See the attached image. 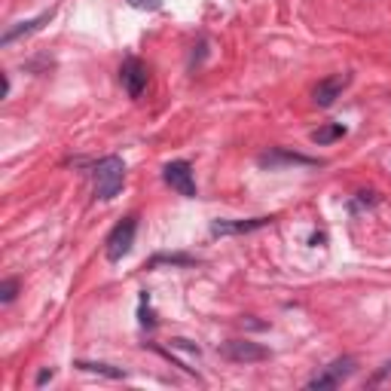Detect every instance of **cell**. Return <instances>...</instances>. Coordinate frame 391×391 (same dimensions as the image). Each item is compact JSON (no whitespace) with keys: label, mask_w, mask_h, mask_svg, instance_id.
<instances>
[{"label":"cell","mask_w":391,"mask_h":391,"mask_svg":"<svg viewBox=\"0 0 391 391\" xmlns=\"http://www.w3.org/2000/svg\"><path fill=\"white\" fill-rule=\"evenodd\" d=\"M123 181H126V162L119 156H104L95 162L92 168V183H95V196L98 199H113V196L123 190Z\"/></svg>","instance_id":"cell-1"},{"label":"cell","mask_w":391,"mask_h":391,"mask_svg":"<svg viewBox=\"0 0 391 391\" xmlns=\"http://www.w3.org/2000/svg\"><path fill=\"white\" fill-rule=\"evenodd\" d=\"M135 233H138V217L135 214H128V217H123L113 230H111V235H107V260L111 263H119L128 251H132V245H135Z\"/></svg>","instance_id":"cell-2"},{"label":"cell","mask_w":391,"mask_h":391,"mask_svg":"<svg viewBox=\"0 0 391 391\" xmlns=\"http://www.w3.org/2000/svg\"><path fill=\"white\" fill-rule=\"evenodd\" d=\"M355 367H357V361L355 357H336V361H330L327 367H324L321 373H315L309 382H306V388H312V391H324V388H340L345 379H349L352 373H355Z\"/></svg>","instance_id":"cell-3"},{"label":"cell","mask_w":391,"mask_h":391,"mask_svg":"<svg viewBox=\"0 0 391 391\" xmlns=\"http://www.w3.org/2000/svg\"><path fill=\"white\" fill-rule=\"evenodd\" d=\"M147 80H150V71L147 64L141 59H126L123 68H119V83H123V89L128 98H141L147 89Z\"/></svg>","instance_id":"cell-4"},{"label":"cell","mask_w":391,"mask_h":391,"mask_svg":"<svg viewBox=\"0 0 391 391\" xmlns=\"http://www.w3.org/2000/svg\"><path fill=\"white\" fill-rule=\"evenodd\" d=\"M162 181L168 183L171 190H178L181 196H187V199H196V181H193V166L190 162H168L166 168H162Z\"/></svg>","instance_id":"cell-5"},{"label":"cell","mask_w":391,"mask_h":391,"mask_svg":"<svg viewBox=\"0 0 391 391\" xmlns=\"http://www.w3.org/2000/svg\"><path fill=\"white\" fill-rule=\"evenodd\" d=\"M220 352L230 357V361H235V364H257V361H266V357H269V349H263L260 342H248V340L223 342Z\"/></svg>","instance_id":"cell-6"},{"label":"cell","mask_w":391,"mask_h":391,"mask_svg":"<svg viewBox=\"0 0 391 391\" xmlns=\"http://www.w3.org/2000/svg\"><path fill=\"white\" fill-rule=\"evenodd\" d=\"M352 83V73H333V77H324L315 86V104L318 107H330L336 98L345 92V86Z\"/></svg>","instance_id":"cell-7"},{"label":"cell","mask_w":391,"mask_h":391,"mask_svg":"<svg viewBox=\"0 0 391 391\" xmlns=\"http://www.w3.org/2000/svg\"><path fill=\"white\" fill-rule=\"evenodd\" d=\"M275 217H251V220H214L211 223V235H245L254 230H263Z\"/></svg>","instance_id":"cell-8"},{"label":"cell","mask_w":391,"mask_h":391,"mask_svg":"<svg viewBox=\"0 0 391 391\" xmlns=\"http://www.w3.org/2000/svg\"><path fill=\"white\" fill-rule=\"evenodd\" d=\"M52 19V9L49 13H40L37 19H28V21H19V25H13V28H6L4 31V37H0V46H9V43H16L19 37H28V34H34V31H40L46 21Z\"/></svg>","instance_id":"cell-9"},{"label":"cell","mask_w":391,"mask_h":391,"mask_svg":"<svg viewBox=\"0 0 391 391\" xmlns=\"http://www.w3.org/2000/svg\"><path fill=\"white\" fill-rule=\"evenodd\" d=\"M263 166H275V162H293V166H318V159H309V156H300V153H288V150H269V153L260 156Z\"/></svg>","instance_id":"cell-10"},{"label":"cell","mask_w":391,"mask_h":391,"mask_svg":"<svg viewBox=\"0 0 391 391\" xmlns=\"http://www.w3.org/2000/svg\"><path fill=\"white\" fill-rule=\"evenodd\" d=\"M199 260H196L193 254H156L147 260L144 269H159V266H196Z\"/></svg>","instance_id":"cell-11"},{"label":"cell","mask_w":391,"mask_h":391,"mask_svg":"<svg viewBox=\"0 0 391 391\" xmlns=\"http://www.w3.org/2000/svg\"><path fill=\"white\" fill-rule=\"evenodd\" d=\"M73 367H80L86 373H98V376H107V379H126L123 367H113V364H101V361H77Z\"/></svg>","instance_id":"cell-12"},{"label":"cell","mask_w":391,"mask_h":391,"mask_svg":"<svg viewBox=\"0 0 391 391\" xmlns=\"http://www.w3.org/2000/svg\"><path fill=\"white\" fill-rule=\"evenodd\" d=\"M342 135H345V126H342V123H330V126L315 128V132H312V141H315V144H333V141L342 138Z\"/></svg>","instance_id":"cell-13"},{"label":"cell","mask_w":391,"mask_h":391,"mask_svg":"<svg viewBox=\"0 0 391 391\" xmlns=\"http://www.w3.org/2000/svg\"><path fill=\"white\" fill-rule=\"evenodd\" d=\"M16 293H19V278H6L4 285H0V303L9 306V303L16 300Z\"/></svg>","instance_id":"cell-14"},{"label":"cell","mask_w":391,"mask_h":391,"mask_svg":"<svg viewBox=\"0 0 391 391\" xmlns=\"http://www.w3.org/2000/svg\"><path fill=\"white\" fill-rule=\"evenodd\" d=\"M147 303H150V297H147V290H144V293H141V324H144V327H153L156 318H153V312L147 309Z\"/></svg>","instance_id":"cell-15"},{"label":"cell","mask_w":391,"mask_h":391,"mask_svg":"<svg viewBox=\"0 0 391 391\" xmlns=\"http://www.w3.org/2000/svg\"><path fill=\"white\" fill-rule=\"evenodd\" d=\"M128 4H132L135 9H156L162 0H128Z\"/></svg>","instance_id":"cell-16"},{"label":"cell","mask_w":391,"mask_h":391,"mask_svg":"<svg viewBox=\"0 0 391 391\" xmlns=\"http://www.w3.org/2000/svg\"><path fill=\"white\" fill-rule=\"evenodd\" d=\"M52 376H56V370H40V373H37V385H46Z\"/></svg>","instance_id":"cell-17"}]
</instances>
